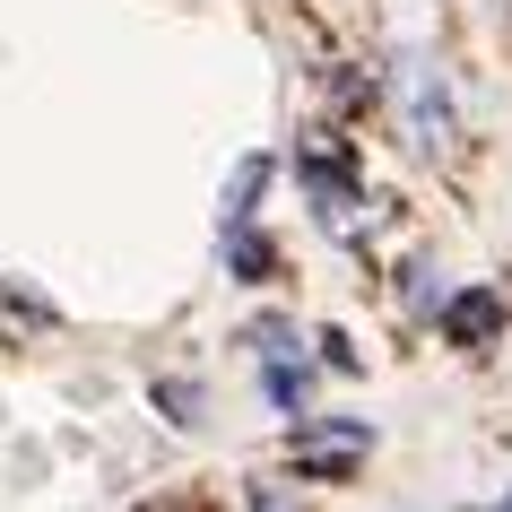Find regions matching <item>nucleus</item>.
Wrapping results in <instances>:
<instances>
[{
    "instance_id": "obj_1",
    "label": "nucleus",
    "mask_w": 512,
    "mask_h": 512,
    "mask_svg": "<svg viewBox=\"0 0 512 512\" xmlns=\"http://www.w3.org/2000/svg\"><path fill=\"white\" fill-rule=\"evenodd\" d=\"M365 452H374V434L356 426V417H339V426H304V434H296V469H304V478H348Z\"/></svg>"
},
{
    "instance_id": "obj_2",
    "label": "nucleus",
    "mask_w": 512,
    "mask_h": 512,
    "mask_svg": "<svg viewBox=\"0 0 512 512\" xmlns=\"http://www.w3.org/2000/svg\"><path fill=\"white\" fill-rule=\"evenodd\" d=\"M495 330H504V296H495V287H469V296L443 304V339H452V348H486Z\"/></svg>"
},
{
    "instance_id": "obj_3",
    "label": "nucleus",
    "mask_w": 512,
    "mask_h": 512,
    "mask_svg": "<svg viewBox=\"0 0 512 512\" xmlns=\"http://www.w3.org/2000/svg\"><path fill=\"white\" fill-rule=\"evenodd\" d=\"M261 391H270V408H304V400H313V365H304V356H287V365H270V374H261Z\"/></svg>"
},
{
    "instance_id": "obj_4",
    "label": "nucleus",
    "mask_w": 512,
    "mask_h": 512,
    "mask_svg": "<svg viewBox=\"0 0 512 512\" xmlns=\"http://www.w3.org/2000/svg\"><path fill=\"white\" fill-rule=\"evenodd\" d=\"M226 261H235L243 278H270V270H278V252L252 235V226H226Z\"/></svg>"
},
{
    "instance_id": "obj_5",
    "label": "nucleus",
    "mask_w": 512,
    "mask_h": 512,
    "mask_svg": "<svg viewBox=\"0 0 512 512\" xmlns=\"http://www.w3.org/2000/svg\"><path fill=\"white\" fill-rule=\"evenodd\" d=\"M243 339H252L261 356H270V365H287V356H296V322H278V313H261V322L243 330Z\"/></svg>"
},
{
    "instance_id": "obj_6",
    "label": "nucleus",
    "mask_w": 512,
    "mask_h": 512,
    "mask_svg": "<svg viewBox=\"0 0 512 512\" xmlns=\"http://www.w3.org/2000/svg\"><path fill=\"white\" fill-rule=\"evenodd\" d=\"M243 512H304V495H287L278 478H252L243 486Z\"/></svg>"
},
{
    "instance_id": "obj_7",
    "label": "nucleus",
    "mask_w": 512,
    "mask_h": 512,
    "mask_svg": "<svg viewBox=\"0 0 512 512\" xmlns=\"http://www.w3.org/2000/svg\"><path fill=\"white\" fill-rule=\"evenodd\" d=\"M157 408H174V426H200V382H157Z\"/></svg>"
},
{
    "instance_id": "obj_8",
    "label": "nucleus",
    "mask_w": 512,
    "mask_h": 512,
    "mask_svg": "<svg viewBox=\"0 0 512 512\" xmlns=\"http://www.w3.org/2000/svg\"><path fill=\"white\" fill-rule=\"evenodd\" d=\"M495 512H512V495H504V504H495Z\"/></svg>"
}]
</instances>
